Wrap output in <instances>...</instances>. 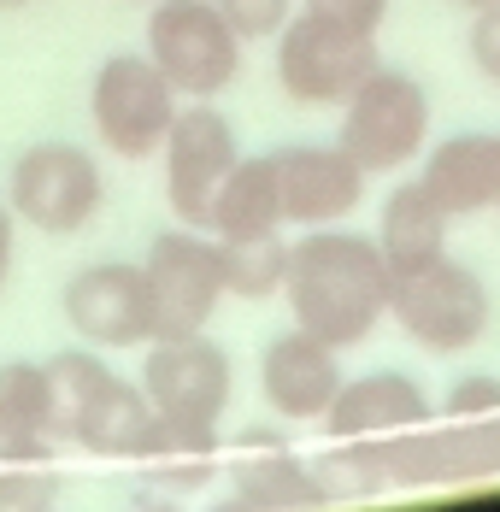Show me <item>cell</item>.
I'll return each instance as SVG.
<instances>
[{
	"mask_svg": "<svg viewBox=\"0 0 500 512\" xmlns=\"http://www.w3.org/2000/svg\"><path fill=\"white\" fill-rule=\"evenodd\" d=\"M142 6H153V0H142Z\"/></svg>",
	"mask_w": 500,
	"mask_h": 512,
	"instance_id": "f546056e",
	"label": "cell"
},
{
	"mask_svg": "<svg viewBox=\"0 0 500 512\" xmlns=\"http://www.w3.org/2000/svg\"><path fill=\"white\" fill-rule=\"evenodd\" d=\"M495 212H500V206H495Z\"/></svg>",
	"mask_w": 500,
	"mask_h": 512,
	"instance_id": "4dcf8cb0",
	"label": "cell"
},
{
	"mask_svg": "<svg viewBox=\"0 0 500 512\" xmlns=\"http://www.w3.org/2000/svg\"><path fill=\"white\" fill-rule=\"evenodd\" d=\"M242 36L218 0H153L148 59L171 77L183 101H218L242 77Z\"/></svg>",
	"mask_w": 500,
	"mask_h": 512,
	"instance_id": "277c9868",
	"label": "cell"
},
{
	"mask_svg": "<svg viewBox=\"0 0 500 512\" xmlns=\"http://www.w3.org/2000/svg\"><path fill=\"white\" fill-rule=\"evenodd\" d=\"M159 159H165V206L177 212V224L206 230V212H212L218 183H224L230 165L242 159L236 124H230L212 101H183L177 124L165 130Z\"/></svg>",
	"mask_w": 500,
	"mask_h": 512,
	"instance_id": "7c38bea8",
	"label": "cell"
},
{
	"mask_svg": "<svg viewBox=\"0 0 500 512\" xmlns=\"http://www.w3.org/2000/svg\"><path fill=\"white\" fill-rule=\"evenodd\" d=\"M183 95L148 53H112L89 83V124L112 159H153L177 124Z\"/></svg>",
	"mask_w": 500,
	"mask_h": 512,
	"instance_id": "9c48e42d",
	"label": "cell"
},
{
	"mask_svg": "<svg viewBox=\"0 0 500 512\" xmlns=\"http://www.w3.org/2000/svg\"><path fill=\"white\" fill-rule=\"evenodd\" d=\"M418 183L448 206V218H477L500 206V136L495 130H465L436 142Z\"/></svg>",
	"mask_w": 500,
	"mask_h": 512,
	"instance_id": "ac0fdd59",
	"label": "cell"
},
{
	"mask_svg": "<svg viewBox=\"0 0 500 512\" xmlns=\"http://www.w3.org/2000/svg\"><path fill=\"white\" fill-rule=\"evenodd\" d=\"M336 142L365 165V177L406 171L412 159H424V148H430V89L412 71L377 65L342 101Z\"/></svg>",
	"mask_w": 500,
	"mask_h": 512,
	"instance_id": "5b68a950",
	"label": "cell"
},
{
	"mask_svg": "<svg viewBox=\"0 0 500 512\" xmlns=\"http://www.w3.org/2000/svg\"><path fill=\"white\" fill-rule=\"evenodd\" d=\"M224 254V295L230 301H277L289 283V242L277 236H248V242H218Z\"/></svg>",
	"mask_w": 500,
	"mask_h": 512,
	"instance_id": "44dd1931",
	"label": "cell"
},
{
	"mask_svg": "<svg viewBox=\"0 0 500 512\" xmlns=\"http://www.w3.org/2000/svg\"><path fill=\"white\" fill-rule=\"evenodd\" d=\"M59 307H65L71 336L89 348H148L159 336L148 265H136V259H95V265L71 271Z\"/></svg>",
	"mask_w": 500,
	"mask_h": 512,
	"instance_id": "8fae6325",
	"label": "cell"
},
{
	"mask_svg": "<svg viewBox=\"0 0 500 512\" xmlns=\"http://www.w3.org/2000/svg\"><path fill=\"white\" fill-rule=\"evenodd\" d=\"M436 412H459V418H483V412H500V377L477 371V377H459L448 389V401Z\"/></svg>",
	"mask_w": 500,
	"mask_h": 512,
	"instance_id": "d4e9b609",
	"label": "cell"
},
{
	"mask_svg": "<svg viewBox=\"0 0 500 512\" xmlns=\"http://www.w3.org/2000/svg\"><path fill=\"white\" fill-rule=\"evenodd\" d=\"M377 460L395 489H477L500 483V412L459 418L436 412L400 436L377 442Z\"/></svg>",
	"mask_w": 500,
	"mask_h": 512,
	"instance_id": "3957f363",
	"label": "cell"
},
{
	"mask_svg": "<svg viewBox=\"0 0 500 512\" xmlns=\"http://www.w3.org/2000/svg\"><path fill=\"white\" fill-rule=\"evenodd\" d=\"M6 206L18 212V224L42 236H83L106 206L100 159L83 142H36L12 159Z\"/></svg>",
	"mask_w": 500,
	"mask_h": 512,
	"instance_id": "ba28073f",
	"label": "cell"
},
{
	"mask_svg": "<svg viewBox=\"0 0 500 512\" xmlns=\"http://www.w3.org/2000/svg\"><path fill=\"white\" fill-rule=\"evenodd\" d=\"M448 206L436 201L418 177L412 183H400L395 195L383 201V218H377V248L389 259V271H418V265H430V259L448 254Z\"/></svg>",
	"mask_w": 500,
	"mask_h": 512,
	"instance_id": "d6986e66",
	"label": "cell"
},
{
	"mask_svg": "<svg viewBox=\"0 0 500 512\" xmlns=\"http://www.w3.org/2000/svg\"><path fill=\"white\" fill-rule=\"evenodd\" d=\"M436 418L430 395L418 377L406 371H365V377H342L330 412L318 418V430L330 442H383V436H400L412 424Z\"/></svg>",
	"mask_w": 500,
	"mask_h": 512,
	"instance_id": "2e32d148",
	"label": "cell"
},
{
	"mask_svg": "<svg viewBox=\"0 0 500 512\" xmlns=\"http://www.w3.org/2000/svg\"><path fill=\"white\" fill-rule=\"evenodd\" d=\"M206 230L218 242H248V236H277L283 230V206H277V171L271 154H242L230 165V177L218 183L212 212H206Z\"/></svg>",
	"mask_w": 500,
	"mask_h": 512,
	"instance_id": "ffe728a7",
	"label": "cell"
},
{
	"mask_svg": "<svg viewBox=\"0 0 500 512\" xmlns=\"http://www.w3.org/2000/svg\"><path fill=\"white\" fill-rule=\"evenodd\" d=\"M277 171V206H283V224L300 230H318V224H342L365 206V165L342 148V142H295V148H277L271 154Z\"/></svg>",
	"mask_w": 500,
	"mask_h": 512,
	"instance_id": "4fadbf2b",
	"label": "cell"
},
{
	"mask_svg": "<svg viewBox=\"0 0 500 512\" xmlns=\"http://www.w3.org/2000/svg\"><path fill=\"white\" fill-rule=\"evenodd\" d=\"M465 53H471V65H477L489 83H500V0H495V6H483V12H471Z\"/></svg>",
	"mask_w": 500,
	"mask_h": 512,
	"instance_id": "cb8c5ba5",
	"label": "cell"
},
{
	"mask_svg": "<svg viewBox=\"0 0 500 512\" xmlns=\"http://www.w3.org/2000/svg\"><path fill=\"white\" fill-rule=\"evenodd\" d=\"M383 65L377 30L330 6H300L277 30V89L300 106H342Z\"/></svg>",
	"mask_w": 500,
	"mask_h": 512,
	"instance_id": "7a4b0ae2",
	"label": "cell"
},
{
	"mask_svg": "<svg viewBox=\"0 0 500 512\" xmlns=\"http://www.w3.org/2000/svg\"><path fill=\"white\" fill-rule=\"evenodd\" d=\"M224 483H230V507H253V512L330 507L324 483H318V465L300 460L289 448V436H277V430H242Z\"/></svg>",
	"mask_w": 500,
	"mask_h": 512,
	"instance_id": "9a60e30c",
	"label": "cell"
},
{
	"mask_svg": "<svg viewBox=\"0 0 500 512\" xmlns=\"http://www.w3.org/2000/svg\"><path fill=\"white\" fill-rule=\"evenodd\" d=\"M136 383H142L153 418L165 430L218 436V424L230 412V395H236V365L206 330L200 336H159V342H148V359H142Z\"/></svg>",
	"mask_w": 500,
	"mask_h": 512,
	"instance_id": "8992f818",
	"label": "cell"
},
{
	"mask_svg": "<svg viewBox=\"0 0 500 512\" xmlns=\"http://www.w3.org/2000/svg\"><path fill=\"white\" fill-rule=\"evenodd\" d=\"M153 436H159V418H153L142 383H130L118 371H106L95 389L83 395V407L71 412V424H65L71 448H83L95 460H130V465L148 460Z\"/></svg>",
	"mask_w": 500,
	"mask_h": 512,
	"instance_id": "e0dca14e",
	"label": "cell"
},
{
	"mask_svg": "<svg viewBox=\"0 0 500 512\" xmlns=\"http://www.w3.org/2000/svg\"><path fill=\"white\" fill-rule=\"evenodd\" d=\"M12 254H18V212L0 201V289H6V277H12Z\"/></svg>",
	"mask_w": 500,
	"mask_h": 512,
	"instance_id": "83f0119b",
	"label": "cell"
},
{
	"mask_svg": "<svg viewBox=\"0 0 500 512\" xmlns=\"http://www.w3.org/2000/svg\"><path fill=\"white\" fill-rule=\"evenodd\" d=\"M0 412H6V418H18V424H24V430H36V436H48L53 448H65V442H59V430H53L48 359H6V365H0Z\"/></svg>",
	"mask_w": 500,
	"mask_h": 512,
	"instance_id": "7402d4cb",
	"label": "cell"
},
{
	"mask_svg": "<svg viewBox=\"0 0 500 512\" xmlns=\"http://www.w3.org/2000/svg\"><path fill=\"white\" fill-rule=\"evenodd\" d=\"M342 377H348L342 371V348L318 342L300 324H289L283 336H271L265 354H259V395H265V407L277 412L283 424H318L330 412V401H336Z\"/></svg>",
	"mask_w": 500,
	"mask_h": 512,
	"instance_id": "5bb4252c",
	"label": "cell"
},
{
	"mask_svg": "<svg viewBox=\"0 0 500 512\" xmlns=\"http://www.w3.org/2000/svg\"><path fill=\"white\" fill-rule=\"evenodd\" d=\"M389 318L424 348V354H465L489 336V318H495V301H489V283L459 265V259H430L418 271H400L395 295H389Z\"/></svg>",
	"mask_w": 500,
	"mask_h": 512,
	"instance_id": "52a82bcc",
	"label": "cell"
},
{
	"mask_svg": "<svg viewBox=\"0 0 500 512\" xmlns=\"http://www.w3.org/2000/svg\"><path fill=\"white\" fill-rule=\"evenodd\" d=\"M142 265H148L159 336H200L218 318V307L230 301L224 295V254H218V236L212 230H195V224L159 230Z\"/></svg>",
	"mask_w": 500,
	"mask_h": 512,
	"instance_id": "30bf717a",
	"label": "cell"
},
{
	"mask_svg": "<svg viewBox=\"0 0 500 512\" xmlns=\"http://www.w3.org/2000/svg\"><path fill=\"white\" fill-rule=\"evenodd\" d=\"M59 448H53L48 436H36V430H24L18 418H6L0 412V465H42L53 460Z\"/></svg>",
	"mask_w": 500,
	"mask_h": 512,
	"instance_id": "484cf974",
	"label": "cell"
},
{
	"mask_svg": "<svg viewBox=\"0 0 500 512\" xmlns=\"http://www.w3.org/2000/svg\"><path fill=\"white\" fill-rule=\"evenodd\" d=\"M312 6H330V12H342L353 24H371V30H383V18H389V0H312Z\"/></svg>",
	"mask_w": 500,
	"mask_h": 512,
	"instance_id": "4316f807",
	"label": "cell"
},
{
	"mask_svg": "<svg viewBox=\"0 0 500 512\" xmlns=\"http://www.w3.org/2000/svg\"><path fill=\"white\" fill-rule=\"evenodd\" d=\"M459 6H465V12H483V6H495V0H459Z\"/></svg>",
	"mask_w": 500,
	"mask_h": 512,
	"instance_id": "f1b7e54d",
	"label": "cell"
},
{
	"mask_svg": "<svg viewBox=\"0 0 500 512\" xmlns=\"http://www.w3.org/2000/svg\"><path fill=\"white\" fill-rule=\"evenodd\" d=\"M289 318L330 348H359L389 318L395 271L377 248V236H359L342 224H318L289 242Z\"/></svg>",
	"mask_w": 500,
	"mask_h": 512,
	"instance_id": "6da1fadb",
	"label": "cell"
},
{
	"mask_svg": "<svg viewBox=\"0 0 500 512\" xmlns=\"http://www.w3.org/2000/svg\"><path fill=\"white\" fill-rule=\"evenodd\" d=\"M218 6H224V18L236 24L242 42H277V30L295 12V0H218Z\"/></svg>",
	"mask_w": 500,
	"mask_h": 512,
	"instance_id": "603a6c76",
	"label": "cell"
}]
</instances>
